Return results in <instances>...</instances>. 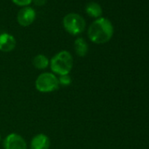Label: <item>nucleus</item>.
Wrapping results in <instances>:
<instances>
[{
  "instance_id": "obj_1",
  "label": "nucleus",
  "mask_w": 149,
  "mask_h": 149,
  "mask_svg": "<svg viewBox=\"0 0 149 149\" xmlns=\"http://www.w3.org/2000/svg\"><path fill=\"white\" fill-rule=\"evenodd\" d=\"M114 28L111 22L106 18L95 19L88 29V37L95 44H104L111 40Z\"/></svg>"
},
{
  "instance_id": "obj_2",
  "label": "nucleus",
  "mask_w": 149,
  "mask_h": 149,
  "mask_svg": "<svg viewBox=\"0 0 149 149\" xmlns=\"http://www.w3.org/2000/svg\"><path fill=\"white\" fill-rule=\"evenodd\" d=\"M74 66V59L70 52L61 50L55 54L50 60L51 72L57 77L63 74H69Z\"/></svg>"
},
{
  "instance_id": "obj_3",
  "label": "nucleus",
  "mask_w": 149,
  "mask_h": 149,
  "mask_svg": "<svg viewBox=\"0 0 149 149\" xmlns=\"http://www.w3.org/2000/svg\"><path fill=\"white\" fill-rule=\"evenodd\" d=\"M62 26L65 31L73 36H77L84 33L86 26L85 19L77 13H68L62 19Z\"/></svg>"
},
{
  "instance_id": "obj_4",
  "label": "nucleus",
  "mask_w": 149,
  "mask_h": 149,
  "mask_svg": "<svg viewBox=\"0 0 149 149\" xmlns=\"http://www.w3.org/2000/svg\"><path fill=\"white\" fill-rule=\"evenodd\" d=\"M59 87L58 77L52 72H42L35 80V89L40 93H51Z\"/></svg>"
},
{
  "instance_id": "obj_5",
  "label": "nucleus",
  "mask_w": 149,
  "mask_h": 149,
  "mask_svg": "<svg viewBox=\"0 0 149 149\" xmlns=\"http://www.w3.org/2000/svg\"><path fill=\"white\" fill-rule=\"evenodd\" d=\"M4 149H27L28 146L20 134L17 132L9 133L3 140Z\"/></svg>"
},
{
  "instance_id": "obj_6",
  "label": "nucleus",
  "mask_w": 149,
  "mask_h": 149,
  "mask_svg": "<svg viewBox=\"0 0 149 149\" xmlns=\"http://www.w3.org/2000/svg\"><path fill=\"white\" fill-rule=\"evenodd\" d=\"M36 19V13L33 8L30 6L22 7L18 13L17 20L18 23L24 27L31 26Z\"/></svg>"
},
{
  "instance_id": "obj_7",
  "label": "nucleus",
  "mask_w": 149,
  "mask_h": 149,
  "mask_svg": "<svg viewBox=\"0 0 149 149\" xmlns=\"http://www.w3.org/2000/svg\"><path fill=\"white\" fill-rule=\"evenodd\" d=\"M51 141L49 137L45 133H38L34 135L29 145L30 149H49Z\"/></svg>"
},
{
  "instance_id": "obj_8",
  "label": "nucleus",
  "mask_w": 149,
  "mask_h": 149,
  "mask_svg": "<svg viewBox=\"0 0 149 149\" xmlns=\"http://www.w3.org/2000/svg\"><path fill=\"white\" fill-rule=\"evenodd\" d=\"M16 47V39L8 33H0V51L9 53Z\"/></svg>"
},
{
  "instance_id": "obj_9",
  "label": "nucleus",
  "mask_w": 149,
  "mask_h": 149,
  "mask_svg": "<svg viewBox=\"0 0 149 149\" xmlns=\"http://www.w3.org/2000/svg\"><path fill=\"white\" fill-rule=\"evenodd\" d=\"M74 49L77 56L84 57L89 52V45L84 38L78 37L74 42Z\"/></svg>"
},
{
  "instance_id": "obj_10",
  "label": "nucleus",
  "mask_w": 149,
  "mask_h": 149,
  "mask_svg": "<svg viewBox=\"0 0 149 149\" xmlns=\"http://www.w3.org/2000/svg\"><path fill=\"white\" fill-rule=\"evenodd\" d=\"M85 12L90 17L97 19L101 18L103 13V9L99 4L96 2H90L85 6Z\"/></svg>"
},
{
  "instance_id": "obj_11",
  "label": "nucleus",
  "mask_w": 149,
  "mask_h": 149,
  "mask_svg": "<svg viewBox=\"0 0 149 149\" xmlns=\"http://www.w3.org/2000/svg\"><path fill=\"white\" fill-rule=\"evenodd\" d=\"M50 60L48 57L43 54H39L35 55L33 59V65L35 68L39 70H45L49 67Z\"/></svg>"
},
{
  "instance_id": "obj_12",
  "label": "nucleus",
  "mask_w": 149,
  "mask_h": 149,
  "mask_svg": "<svg viewBox=\"0 0 149 149\" xmlns=\"http://www.w3.org/2000/svg\"><path fill=\"white\" fill-rule=\"evenodd\" d=\"M58 83L60 86L63 87H68L72 84V78L69 74H63V76H59L58 77Z\"/></svg>"
},
{
  "instance_id": "obj_13",
  "label": "nucleus",
  "mask_w": 149,
  "mask_h": 149,
  "mask_svg": "<svg viewBox=\"0 0 149 149\" xmlns=\"http://www.w3.org/2000/svg\"><path fill=\"white\" fill-rule=\"evenodd\" d=\"M12 1L18 6H21V7L29 6V5L33 3V0H12Z\"/></svg>"
},
{
  "instance_id": "obj_14",
  "label": "nucleus",
  "mask_w": 149,
  "mask_h": 149,
  "mask_svg": "<svg viewBox=\"0 0 149 149\" xmlns=\"http://www.w3.org/2000/svg\"><path fill=\"white\" fill-rule=\"evenodd\" d=\"M33 2L38 6H42L46 5L47 0H33Z\"/></svg>"
},
{
  "instance_id": "obj_15",
  "label": "nucleus",
  "mask_w": 149,
  "mask_h": 149,
  "mask_svg": "<svg viewBox=\"0 0 149 149\" xmlns=\"http://www.w3.org/2000/svg\"><path fill=\"white\" fill-rule=\"evenodd\" d=\"M0 141H1V134H0Z\"/></svg>"
}]
</instances>
